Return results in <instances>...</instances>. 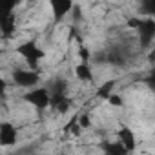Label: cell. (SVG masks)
<instances>
[{
  "mask_svg": "<svg viewBox=\"0 0 155 155\" xmlns=\"http://www.w3.org/2000/svg\"><path fill=\"white\" fill-rule=\"evenodd\" d=\"M144 82H146V86H148V88L155 93V68H151V69L148 71V75H146Z\"/></svg>",
  "mask_w": 155,
  "mask_h": 155,
  "instance_id": "15",
  "label": "cell"
},
{
  "mask_svg": "<svg viewBox=\"0 0 155 155\" xmlns=\"http://www.w3.org/2000/svg\"><path fill=\"white\" fill-rule=\"evenodd\" d=\"M140 20H142V18H130V20H128V28L137 29V28H139V24H140Z\"/></svg>",
  "mask_w": 155,
  "mask_h": 155,
  "instance_id": "20",
  "label": "cell"
},
{
  "mask_svg": "<svg viewBox=\"0 0 155 155\" xmlns=\"http://www.w3.org/2000/svg\"><path fill=\"white\" fill-rule=\"evenodd\" d=\"M101 148H102V151H106V153H110V155H124V153H128L126 146H124L120 140H110V142H104Z\"/></svg>",
  "mask_w": 155,
  "mask_h": 155,
  "instance_id": "9",
  "label": "cell"
},
{
  "mask_svg": "<svg viewBox=\"0 0 155 155\" xmlns=\"http://www.w3.org/2000/svg\"><path fill=\"white\" fill-rule=\"evenodd\" d=\"M75 75H77L79 81H84V82H91L93 81V71H91L88 62H81L79 66H75Z\"/></svg>",
  "mask_w": 155,
  "mask_h": 155,
  "instance_id": "10",
  "label": "cell"
},
{
  "mask_svg": "<svg viewBox=\"0 0 155 155\" xmlns=\"http://www.w3.org/2000/svg\"><path fill=\"white\" fill-rule=\"evenodd\" d=\"M113 88H115V81H108V82H104V84L99 88L97 95H99L101 99H108V97L113 93Z\"/></svg>",
  "mask_w": 155,
  "mask_h": 155,
  "instance_id": "13",
  "label": "cell"
},
{
  "mask_svg": "<svg viewBox=\"0 0 155 155\" xmlns=\"http://www.w3.org/2000/svg\"><path fill=\"white\" fill-rule=\"evenodd\" d=\"M17 137H18V131L13 124L9 122H4L0 126V144L2 146H11L17 142Z\"/></svg>",
  "mask_w": 155,
  "mask_h": 155,
  "instance_id": "6",
  "label": "cell"
},
{
  "mask_svg": "<svg viewBox=\"0 0 155 155\" xmlns=\"http://www.w3.org/2000/svg\"><path fill=\"white\" fill-rule=\"evenodd\" d=\"M79 57L82 58V62H88V60L91 58V51H90L88 48H81V49H79Z\"/></svg>",
  "mask_w": 155,
  "mask_h": 155,
  "instance_id": "18",
  "label": "cell"
},
{
  "mask_svg": "<svg viewBox=\"0 0 155 155\" xmlns=\"http://www.w3.org/2000/svg\"><path fill=\"white\" fill-rule=\"evenodd\" d=\"M117 139L126 146L128 151H133V150H135L137 140H135V133L131 131V128H128V126H120L119 131H117Z\"/></svg>",
  "mask_w": 155,
  "mask_h": 155,
  "instance_id": "7",
  "label": "cell"
},
{
  "mask_svg": "<svg viewBox=\"0 0 155 155\" xmlns=\"http://www.w3.org/2000/svg\"><path fill=\"white\" fill-rule=\"evenodd\" d=\"M17 53L31 66V68H38V62L44 58V51L37 46L35 40H29V42H24L17 48Z\"/></svg>",
  "mask_w": 155,
  "mask_h": 155,
  "instance_id": "1",
  "label": "cell"
},
{
  "mask_svg": "<svg viewBox=\"0 0 155 155\" xmlns=\"http://www.w3.org/2000/svg\"><path fill=\"white\" fill-rule=\"evenodd\" d=\"M66 88H68V86H66L64 81H55L53 86L49 88V91H51V93H66Z\"/></svg>",
  "mask_w": 155,
  "mask_h": 155,
  "instance_id": "16",
  "label": "cell"
},
{
  "mask_svg": "<svg viewBox=\"0 0 155 155\" xmlns=\"http://www.w3.org/2000/svg\"><path fill=\"white\" fill-rule=\"evenodd\" d=\"M108 101H110V104H111V106H117V108H120V106H122V97H120V95L111 93V95L108 97Z\"/></svg>",
  "mask_w": 155,
  "mask_h": 155,
  "instance_id": "17",
  "label": "cell"
},
{
  "mask_svg": "<svg viewBox=\"0 0 155 155\" xmlns=\"http://www.w3.org/2000/svg\"><path fill=\"white\" fill-rule=\"evenodd\" d=\"M0 31H2V37H4V38L11 37V33L15 31V15H13V13H9V15H4V17H2Z\"/></svg>",
  "mask_w": 155,
  "mask_h": 155,
  "instance_id": "11",
  "label": "cell"
},
{
  "mask_svg": "<svg viewBox=\"0 0 155 155\" xmlns=\"http://www.w3.org/2000/svg\"><path fill=\"white\" fill-rule=\"evenodd\" d=\"M71 106V101L66 97V93H51V108L58 113H66Z\"/></svg>",
  "mask_w": 155,
  "mask_h": 155,
  "instance_id": "8",
  "label": "cell"
},
{
  "mask_svg": "<svg viewBox=\"0 0 155 155\" xmlns=\"http://www.w3.org/2000/svg\"><path fill=\"white\" fill-rule=\"evenodd\" d=\"M139 42H140V48H146L151 44V40H155V20L150 17V18H142L139 28Z\"/></svg>",
  "mask_w": 155,
  "mask_h": 155,
  "instance_id": "4",
  "label": "cell"
},
{
  "mask_svg": "<svg viewBox=\"0 0 155 155\" xmlns=\"http://www.w3.org/2000/svg\"><path fill=\"white\" fill-rule=\"evenodd\" d=\"M79 122H81L82 128H90V126H91V117H90V115H81V117H79Z\"/></svg>",
  "mask_w": 155,
  "mask_h": 155,
  "instance_id": "19",
  "label": "cell"
},
{
  "mask_svg": "<svg viewBox=\"0 0 155 155\" xmlns=\"http://www.w3.org/2000/svg\"><path fill=\"white\" fill-rule=\"evenodd\" d=\"M20 2H22V0H0V8H2L4 15H9V13H13V9H15Z\"/></svg>",
  "mask_w": 155,
  "mask_h": 155,
  "instance_id": "14",
  "label": "cell"
},
{
  "mask_svg": "<svg viewBox=\"0 0 155 155\" xmlns=\"http://www.w3.org/2000/svg\"><path fill=\"white\" fill-rule=\"evenodd\" d=\"M49 6H51V11H53V18L58 22L68 13H71V9H73V0H49Z\"/></svg>",
  "mask_w": 155,
  "mask_h": 155,
  "instance_id": "5",
  "label": "cell"
},
{
  "mask_svg": "<svg viewBox=\"0 0 155 155\" xmlns=\"http://www.w3.org/2000/svg\"><path fill=\"white\" fill-rule=\"evenodd\" d=\"M140 13L146 17H155V0H140Z\"/></svg>",
  "mask_w": 155,
  "mask_h": 155,
  "instance_id": "12",
  "label": "cell"
},
{
  "mask_svg": "<svg viewBox=\"0 0 155 155\" xmlns=\"http://www.w3.org/2000/svg\"><path fill=\"white\" fill-rule=\"evenodd\" d=\"M40 81L38 73L35 71V68L31 69H24V68H18L13 71V82L15 86H20V88H33L37 86V82Z\"/></svg>",
  "mask_w": 155,
  "mask_h": 155,
  "instance_id": "3",
  "label": "cell"
},
{
  "mask_svg": "<svg viewBox=\"0 0 155 155\" xmlns=\"http://www.w3.org/2000/svg\"><path fill=\"white\" fill-rule=\"evenodd\" d=\"M24 101L33 104L38 110H44V108L51 106V91H49V88H35L24 95Z\"/></svg>",
  "mask_w": 155,
  "mask_h": 155,
  "instance_id": "2",
  "label": "cell"
}]
</instances>
